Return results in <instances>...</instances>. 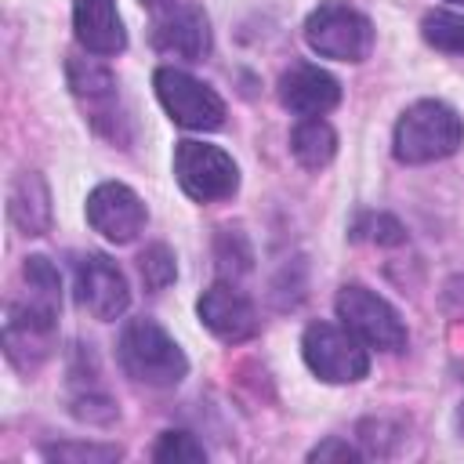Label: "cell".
<instances>
[{"label": "cell", "instance_id": "6da1fadb", "mask_svg": "<svg viewBox=\"0 0 464 464\" xmlns=\"http://www.w3.org/2000/svg\"><path fill=\"white\" fill-rule=\"evenodd\" d=\"M464 145V120L457 116V109H450L446 102L424 98L413 102L410 109H402L395 134H392V152L399 163H435L453 156Z\"/></svg>", "mask_w": 464, "mask_h": 464}, {"label": "cell", "instance_id": "7a4b0ae2", "mask_svg": "<svg viewBox=\"0 0 464 464\" xmlns=\"http://www.w3.org/2000/svg\"><path fill=\"white\" fill-rule=\"evenodd\" d=\"M120 366L127 377L149 384V388H174L188 373L185 352L174 344V337L152 323V319H130L116 344Z\"/></svg>", "mask_w": 464, "mask_h": 464}, {"label": "cell", "instance_id": "3957f363", "mask_svg": "<svg viewBox=\"0 0 464 464\" xmlns=\"http://www.w3.org/2000/svg\"><path fill=\"white\" fill-rule=\"evenodd\" d=\"M304 40L319 58L362 62L373 51V22L344 0H323L304 18Z\"/></svg>", "mask_w": 464, "mask_h": 464}, {"label": "cell", "instance_id": "277c9868", "mask_svg": "<svg viewBox=\"0 0 464 464\" xmlns=\"http://www.w3.org/2000/svg\"><path fill=\"white\" fill-rule=\"evenodd\" d=\"M301 355L308 370L326 384H355L370 373L366 344L348 326L312 323L301 337Z\"/></svg>", "mask_w": 464, "mask_h": 464}, {"label": "cell", "instance_id": "5b68a950", "mask_svg": "<svg viewBox=\"0 0 464 464\" xmlns=\"http://www.w3.org/2000/svg\"><path fill=\"white\" fill-rule=\"evenodd\" d=\"M174 178L181 192L196 203H221L239 188L236 160L207 141H178L174 149Z\"/></svg>", "mask_w": 464, "mask_h": 464}, {"label": "cell", "instance_id": "8992f818", "mask_svg": "<svg viewBox=\"0 0 464 464\" xmlns=\"http://www.w3.org/2000/svg\"><path fill=\"white\" fill-rule=\"evenodd\" d=\"M337 319L366 348H381V352L406 348V323L381 294H373L362 283H344L337 290Z\"/></svg>", "mask_w": 464, "mask_h": 464}, {"label": "cell", "instance_id": "52a82bcc", "mask_svg": "<svg viewBox=\"0 0 464 464\" xmlns=\"http://www.w3.org/2000/svg\"><path fill=\"white\" fill-rule=\"evenodd\" d=\"M156 83V98L167 109V116L185 127V130H218L225 123V102L214 87H207L203 80H196L185 69L163 65L152 76Z\"/></svg>", "mask_w": 464, "mask_h": 464}, {"label": "cell", "instance_id": "ba28073f", "mask_svg": "<svg viewBox=\"0 0 464 464\" xmlns=\"http://www.w3.org/2000/svg\"><path fill=\"white\" fill-rule=\"evenodd\" d=\"M152 11V44L167 54L199 62L210 51V22L188 0H141Z\"/></svg>", "mask_w": 464, "mask_h": 464}, {"label": "cell", "instance_id": "9c48e42d", "mask_svg": "<svg viewBox=\"0 0 464 464\" xmlns=\"http://www.w3.org/2000/svg\"><path fill=\"white\" fill-rule=\"evenodd\" d=\"M87 221L109 243H130L145 228L149 210H145L141 196L134 188H127L123 181H102L87 196Z\"/></svg>", "mask_w": 464, "mask_h": 464}, {"label": "cell", "instance_id": "30bf717a", "mask_svg": "<svg viewBox=\"0 0 464 464\" xmlns=\"http://www.w3.org/2000/svg\"><path fill=\"white\" fill-rule=\"evenodd\" d=\"M76 301L83 312H91L102 323L120 319L130 304L127 276L105 254H83L76 261Z\"/></svg>", "mask_w": 464, "mask_h": 464}, {"label": "cell", "instance_id": "8fae6325", "mask_svg": "<svg viewBox=\"0 0 464 464\" xmlns=\"http://www.w3.org/2000/svg\"><path fill=\"white\" fill-rule=\"evenodd\" d=\"M196 312H199V323L225 344H239V341H250L257 334V312L250 304L246 294H239L236 286L228 283H214L210 290H203V297L196 301Z\"/></svg>", "mask_w": 464, "mask_h": 464}, {"label": "cell", "instance_id": "7c38bea8", "mask_svg": "<svg viewBox=\"0 0 464 464\" xmlns=\"http://www.w3.org/2000/svg\"><path fill=\"white\" fill-rule=\"evenodd\" d=\"M276 94H279L283 109H290L294 116L308 120V116H326L330 109H337V102H341V83H337L326 69H319V65H312V62H297V65H290V69L279 76Z\"/></svg>", "mask_w": 464, "mask_h": 464}, {"label": "cell", "instance_id": "4fadbf2b", "mask_svg": "<svg viewBox=\"0 0 464 464\" xmlns=\"http://www.w3.org/2000/svg\"><path fill=\"white\" fill-rule=\"evenodd\" d=\"M72 29L80 47H87L91 54H120L127 47V29L120 18L116 0H76L72 4Z\"/></svg>", "mask_w": 464, "mask_h": 464}, {"label": "cell", "instance_id": "5bb4252c", "mask_svg": "<svg viewBox=\"0 0 464 464\" xmlns=\"http://www.w3.org/2000/svg\"><path fill=\"white\" fill-rule=\"evenodd\" d=\"M69 83H72V94L91 109V123L102 130V120H116L120 123V112H116V80L109 69L102 65H83V62H69Z\"/></svg>", "mask_w": 464, "mask_h": 464}, {"label": "cell", "instance_id": "9a60e30c", "mask_svg": "<svg viewBox=\"0 0 464 464\" xmlns=\"http://www.w3.org/2000/svg\"><path fill=\"white\" fill-rule=\"evenodd\" d=\"M7 214H11V221H14L25 236L47 232V225H51V196H47V185H44L40 174H22V178L11 185Z\"/></svg>", "mask_w": 464, "mask_h": 464}, {"label": "cell", "instance_id": "2e32d148", "mask_svg": "<svg viewBox=\"0 0 464 464\" xmlns=\"http://www.w3.org/2000/svg\"><path fill=\"white\" fill-rule=\"evenodd\" d=\"M290 152H294V160H297L301 167L319 170V167H326V163L334 160V152H337V134H334V127H330L323 116H308V120H301V123L294 127V134H290Z\"/></svg>", "mask_w": 464, "mask_h": 464}, {"label": "cell", "instance_id": "e0dca14e", "mask_svg": "<svg viewBox=\"0 0 464 464\" xmlns=\"http://www.w3.org/2000/svg\"><path fill=\"white\" fill-rule=\"evenodd\" d=\"M420 36L446 54H464V14L457 11H431L420 22Z\"/></svg>", "mask_w": 464, "mask_h": 464}, {"label": "cell", "instance_id": "ac0fdd59", "mask_svg": "<svg viewBox=\"0 0 464 464\" xmlns=\"http://www.w3.org/2000/svg\"><path fill=\"white\" fill-rule=\"evenodd\" d=\"M138 272H141V279H145L149 290H163V286H170L174 276H178L174 250H170L167 243H152V246H145V250L138 254Z\"/></svg>", "mask_w": 464, "mask_h": 464}, {"label": "cell", "instance_id": "d6986e66", "mask_svg": "<svg viewBox=\"0 0 464 464\" xmlns=\"http://www.w3.org/2000/svg\"><path fill=\"white\" fill-rule=\"evenodd\" d=\"M152 460H160V464H199V460H207V450L188 431H163L160 442L152 446Z\"/></svg>", "mask_w": 464, "mask_h": 464}, {"label": "cell", "instance_id": "ffe728a7", "mask_svg": "<svg viewBox=\"0 0 464 464\" xmlns=\"http://www.w3.org/2000/svg\"><path fill=\"white\" fill-rule=\"evenodd\" d=\"M352 236L355 239H370V243H381V246H399L406 243V228L388 218V214H362L355 225H352Z\"/></svg>", "mask_w": 464, "mask_h": 464}, {"label": "cell", "instance_id": "44dd1931", "mask_svg": "<svg viewBox=\"0 0 464 464\" xmlns=\"http://www.w3.org/2000/svg\"><path fill=\"white\" fill-rule=\"evenodd\" d=\"M51 460H116L120 446H44Z\"/></svg>", "mask_w": 464, "mask_h": 464}, {"label": "cell", "instance_id": "7402d4cb", "mask_svg": "<svg viewBox=\"0 0 464 464\" xmlns=\"http://www.w3.org/2000/svg\"><path fill=\"white\" fill-rule=\"evenodd\" d=\"M218 261H221V272H246L250 268V246L243 243L239 250H232V228H225L218 239Z\"/></svg>", "mask_w": 464, "mask_h": 464}, {"label": "cell", "instance_id": "603a6c76", "mask_svg": "<svg viewBox=\"0 0 464 464\" xmlns=\"http://www.w3.org/2000/svg\"><path fill=\"white\" fill-rule=\"evenodd\" d=\"M308 460H359V450L348 446L344 439H326L308 453Z\"/></svg>", "mask_w": 464, "mask_h": 464}, {"label": "cell", "instance_id": "cb8c5ba5", "mask_svg": "<svg viewBox=\"0 0 464 464\" xmlns=\"http://www.w3.org/2000/svg\"><path fill=\"white\" fill-rule=\"evenodd\" d=\"M457 431L464 435V402H460V410H457Z\"/></svg>", "mask_w": 464, "mask_h": 464}, {"label": "cell", "instance_id": "d4e9b609", "mask_svg": "<svg viewBox=\"0 0 464 464\" xmlns=\"http://www.w3.org/2000/svg\"><path fill=\"white\" fill-rule=\"evenodd\" d=\"M446 4H457V7H464V0H446Z\"/></svg>", "mask_w": 464, "mask_h": 464}]
</instances>
